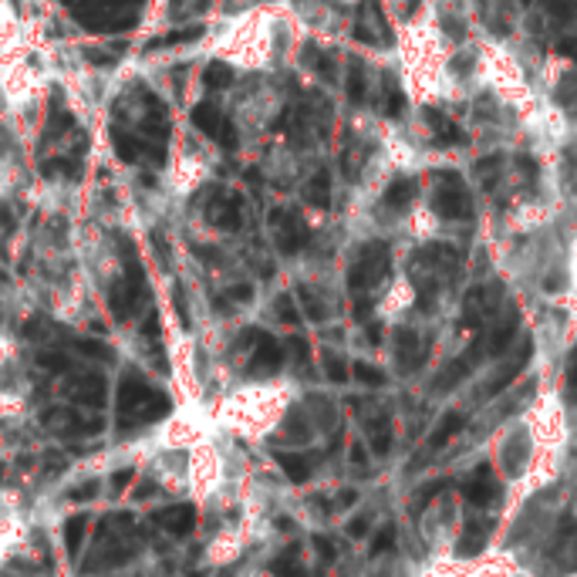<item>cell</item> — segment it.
Returning a JSON list of instances; mask_svg holds the SVG:
<instances>
[{"label":"cell","mask_w":577,"mask_h":577,"mask_svg":"<svg viewBox=\"0 0 577 577\" xmlns=\"http://www.w3.org/2000/svg\"><path fill=\"white\" fill-rule=\"evenodd\" d=\"M152 395H155V389L139 372L122 375V382H119V423H122V429H129L135 423L142 409L152 402Z\"/></svg>","instance_id":"cell-1"},{"label":"cell","mask_w":577,"mask_h":577,"mask_svg":"<svg viewBox=\"0 0 577 577\" xmlns=\"http://www.w3.org/2000/svg\"><path fill=\"white\" fill-rule=\"evenodd\" d=\"M152 520L160 523V527L173 537H186L193 527H196V510L189 503H173L166 510H155Z\"/></svg>","instance_id":"cell-2"},{"label":"cell","mask_w":577,"mask_h":577,"mask_svg":"<svg viewBox=\"0 0 577 577\" xmlns=\"http://www.w3.org/2000/svg\"><path fill=\"white\" fill-rule=\"evenodd\" d=\"M382 274H385V250L382 247H372L369 253L361 257V264L351 271V287H369Z\"/></svg>","instance_id":"cell-3"},{"label":"cell","mask_w":577,"mask_h":577,"mask_svg":"<svg viewBox=\"0 0 577 577\" xmlns=\"http://www.w3.org/2000/svg\"><path fill=\"white\" fill-rule=\"evenodd\" d=\"M281 361H284V355H281V348H277V341H274L271 335L260 331L250 372H277V369H281Z\"/></svg>","instance_id":"cell-4"},{"label":"cell","mask_w":577,"mask_h":577,"mask_svg":"<svg viewBox=\"0 0 577 577\" xmlns=\"http://www.w3.org/2000/svg\"><path fill=\"white\" fill-rule=\"evenodd\" d=\"M436 209L446 217V220H462V217H469V203H466V196L456 189V186H449L446 193H439L436 196Z\"/></svg>","instance_id":"cell-5"},{"label":"cell","mask_w":577,"mask_h":577,"mask_svg":"<svg viewBox=\"0 0 577 577\" xmlns=\"http://www.w3.org/2000/svg\"><path fill=\"white\" fill-rule=\"evenodd\" d=\"M75 399H78L81 405L98 409V405L105 402V379H101V375H81V379L75 382Z\"/></svg>","instance_id":"cell-6"},{"label":"cell","mask_w":577,"mask_h":577,"mask_svg":"<svg viewBox=\"0 0 577 577\" xmlns=\"http://www.w3.org/2000/svg\"><path fill=\"white\" fill-rule=\"evenodd\" d=\"M277 462H281V469H284V473H287L294 483H304V480L311 477V462H307L304 456H294V453H277Z\"/></svg>","instance_id":"cell-7"},{"label":"cell","mask_w":577,"mask_h":577,"mask_svg":"<svg viewBox=\"0 0 577 577\" xmlns=\"http://www.w3.org/2000/svg\"><path fill=\"white\" fill-rule=\"evenodd\" d=\"M85 534H88V516H72L65 523V544H68V554L78 557L81 544H85Z\"/></svg>","instance_id":"cell-8"},{"label":"cell","mask_w":577,"mask_h":577,"mask_svg":"<svg viewBox=\"0 0 577 577\" xmlns=\"http://www.w3.org/2000/svg\"><path fill=\"white\" fill-rule=\"evenodd\" d=\"M493 493H497V487L490 483V473L483 469V473L466 487V500L469 503H477V507H483V503H490L493 500Z\"/></svg>","instance_id":"cell-9"},{"label":"cell","mask_w":577,"mask_h":577,"mask_svg":"<svg viewBox=\"0 0 577 577\" xmlns=\"http://www.w3.org/2000/svg\"><path fill=\"white\" fill-rule=\"evenodd\" d=\"M75 348H78V355H81V358H95V361H109V358H112L109 345L91 341V338H81V341H75Z\"/></svg>","instance_id":"cell-10"},{"label":"cell","mask_w":577,"mask_h":577,"mask_svg":"<svg viewBox=\"0 0 577 577\" xmlns=\"http://www.w3.org/2000/svg\"><path fill=\"white\" fill-rule=\"evenodd\" d=\"M412 193H415V186H412L409 179H399V183H392V186H389L385 203H389V206H405V203L412 199Z\"/></svg>","instance_id":"cell-11"},{"label":"cell","mask_w":577,"mask_h":577,"mask_svg":"<svg viewBox=\"0 0 577 577\" xmlns=\"http://www.w3.org/2000/svg\"><path fill=\"white\" fill-rule=\"evenodd\" d=\"M37 361H41V369H47V372H68V358L62 351H41Z\"/></svg>","instance_id":"cell-12"},{"label":"cell","mask_w":577,"mask_h":577,"mask_svg":"<svg viewBox=\"0 0 577 577\" xmlns=\"http://www.w3.org/2000/svg\"><path fill=\"white\" fill-rule=\"evenodd\" d=\"M355 379L364 382V385H385V372L372 369V364H364V361L355 364Z\"/></svg>","instance_id":"cell-13"},{"label":"cell","mask_w":577,"mask_h":577,"mask_svg":"<svg viewBox=\"0 0 577 577\" xmlns=\"http://www.w3.org/2000/svg\"><path fill=\"white\" fill-rule=\"evenodd\" d=\"M271 567H274V574H277V577H307V574H304V567H301V564H294V554L277 557Z\"/></svg>","instance_id":"cell-14"},{"label":"cell","mask_w":577,"mask_h":577,"mask_svg":"<svg viewBox=\"0 0 577 577\" xmlns=\"http://www.w3.org/2000/svg\"><path fill=\"white\" fill-rule=\"evenodd\" d=\"M307 199H311L314 206H328V176L314 179V186L307 189Z\"/></svg>","instance_id":"cell-15"},{"label":"cell","mask_w":577,"mask_h":577,"mask_svg":"<svg viewBox=\"0 0 577 577\" xmlns=\"http://www.w3.org/2000/svg\"><path fill=\"white\" fill-rule=\"evenodd\" d=\"M459 426H462V415H456V412H453V415L446 418V423L439 426V433L433 436V446H443V443H446V439H449V436H453Z\"/></svg>","instance_id":"cell-16"},{"label":"cell","mask_w":577,"mask_h":577,"mask_svg":"<svg viewBox=\"0 0 577 577\" xmlns=\"http://www.w3.org/2000/svg\"><path fill=\"white\" fill-rule=\"evenodd\" d=\"M325 369H328V379H331V382H345V379H348V369L341 364V358H335V355L325 358Z\"/></svg>","instance_id":"cell-17"},{"label":"cell","mask_w":577,"mask_h":577,"mask_svg":"<svg viewBox=\"0 0 577 577\" xmlns=\"http://www.w3.org/2000/svg\"><path fill=\"white\" fill-rule=\"evenodd\" d=\"M277 318H281L284 325H297V311H294L291 297H281V301H277Z\"/></svg>","instance_id":"cell-18"},{"label":"cell","mask_w":577,"mask_h":577,"mask_svg":"<svg viewBox=\"0 0 577 577\" xmlns=\"http://www.w3.org/2000/svg\"><path fill=\"white\" fill-rule=\"evenodd\" d=\"M95 493H98V480H88V483H81V487L72 490V500L85 503V500H95Z\"/></svg>","instance_id":"cell-19"},{"label":"cell","mask_w":577,"mask_h":577,"mask_svg":"<svg viewBox=\"0 0 577 577\" xmlns=\"http://www.w3.org/2000/svg\"><path fill=\"white\" fill-rule=\"evenodd\" d=\"M395 544V527H385L379 537H375V544H372V554H385L389 547Z\"/></svg>","instance_id":"cell-20"},{"label":"cell","mask_w":577,"mask_h":577,"mask_svg":"<svg viewBox=\"0 0 577 577\" xmlns=\"http://www.w3.org/2000/svg\"><path fill=\"white\" fill-rule=\"evenodd\" d=\"M132 480H135V469H119V473L112 477V490H116V493H122V490H126Z\"/></svg>","instance_id":"cell-21"},{"label":"cell","mask_w":577,"mask_h":577,"mask_svg":"<svg viewBox=\"0 0 577 577\" xmlns=\"http://www.w3.org/2000/svg\"><path fill=\"white\" fill-rule=\"evenodd\" d=\"M314 547L322 551V557H325V560H335V544H331L328 537H314Z\"/></svg>","instance_id":"cell-22"},{"label":"cell","mask_w":577,"mask_h":577,"mask_svg":"<svg viewBox=\"0 0 577 577\" xmlns=\"http://www.w3.org/2000/svg\"><path fill=\"white\" fill-rule=\"evenodd\" d=\"M291 351H294L301 361H307V341H304V338H291Z\"/></svg>","instance_id":"cell-23"},{"label":"cell","mask_w":577,"mask_h":577,"mask_svg":"<svg viewBox=\"0 0 577 577\" xmlns=\"http://www.w3.org/2000/svg\"><path fill=\"white\" fill-rule=\"evenodd\" d=\"M364 531H369V520H364V516H358V520L351 523V527H348V534H351V537H361Z\"/></svg>","instance_id":"cell-24"},{"label":"cell","mask_w":577,"mask_h":577,"mask_svg":"<svg viewBox=\"0 0 577 577\" xmlns=\"http://www.w3.org/2000/svg\"><path fill=\"white\" fill-rule=\"evenodd\" d=\"M145 335H149V341L160 338V318H155V314H152V318L145 322Z\"/></svg>","instance_id":"cell-25"},{"label":"cell","mask_w":577,"mask_h":577,"mask_svg":"<svg viewBox=\"0 0 577 577\" xmlns=\"http://www.w3.org/2000/svg\"><path fill=\"white\" fill-rule=\"evenodd\" d=\"M351 98L361 101V72H358V68H355V75H351Z\"/></svg>","instance_id":"cell-26"},{"label":"cell","mask_w":577,"mask_h":577,"mask_svg":"<svg viewBox=\"0 0 577 577\" xmlns=\"http://www.w3.org/2000/svg\"><path fill=\"white\" fill-rule=\"evenodd\" d=\"M230 294H233L237 301H250V294H253V291H250V284H240V287H233Z\"/></svg>","instance_id":"cell-27"},{"label":"cell","mask_w":577,"mask_h":577,"mask_svg":"<svg viewBox=\"0 0 577 577\" xmlns=\"http://www.w3.org/2000/svg\"><path fill=\"white\" fill-rule=\"evenodd\" d=\"M155 493V483H142L139 490H135V500H149Z\"/></svg>","instance_id":"cell-28"},{"label":"cell","mask_w":577,"mask_h":577,"mask_svg":"<svg viewBox=\"0 0 577 577\" xmlns=\"http://www.w3.org/2000/svg\"><path fill=\"white\" fill-rule=\"evenodd\" d=\"M560 51H564V55H570V58H577V37L564 41V44H560Z\"/></svg>","instance_id":"cell-29"},{"label":"cell","mask_w":577,"mask_h":577,"mask_svg":"<svg viewBox=\"0 0 577 577\" xmlns=\"http://www.w3.org/2000/svg\"><path fill=\"white\" fill-rule=\"evenodd\" d=\"M0 477H4V466H0Z\"/></svg>","instance_id":"cell-30"},{"label":"cell","mask_w":577,"mask_h":577,"mask_svg":"<svg viewBox=\"0 0 577 577\" xmlns=\"http://www.w3.org/2000/svg\"><path fill=\"white\" fill-rule=\"evenodd\" d=\"M523 4H531V0H523Z\"/></svg>","instance_id":"cell-31"}]
</instances>
